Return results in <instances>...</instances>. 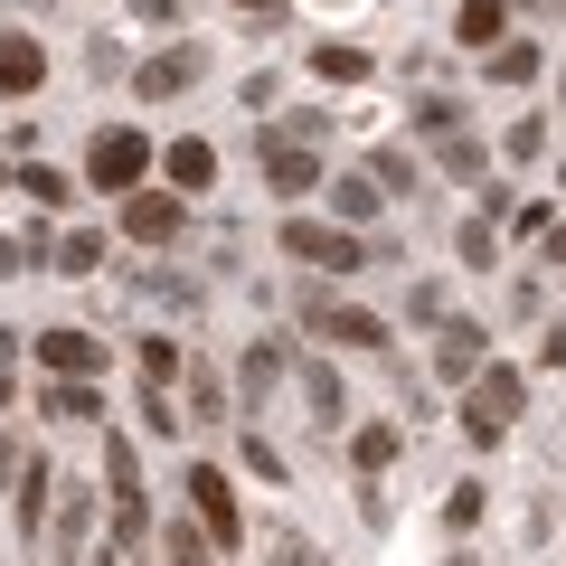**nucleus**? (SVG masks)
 Wrapping results in <instances>:
<instances>
[{
	"label": "nucleus",
	"mask_w": 566,
	"mask_h": 566,
	"mask_svg": "<svg viewBox=\"0 0 566 566\" xmlns=\"http://www.w3.org/2000/svg\"><path fill=\"white\" fill-rule=\"evenodd\" d=\"M312 76H331V85H368V48H340V39H312Z\"/></svg>",
	"instance_id": "6ab92c4d"
},
{
	"label": "nucleus",
	"mask_w": 566,
	"mask_h": 566,
	"mask_svg": "<svg viewBox=\"0 0 566 566\" xmlns=\"http://www.w3.org/2000/svg\"><path fill=\"white\" fill-rule=\"evenodd\" d=\"M142 180H151V142H142L133 123H104V133L85 142V189H123V199H133Z\"/></svg>",
	"instance_id": "7ed1b4c3"
},
{
	"label": "nucleus",
	"mask_w": 566,
	"mask_h": 566,
	"mask_svg": "<svg viewBox=\"0 0 566 566\" xmlns=\"http://www.w3.org/2000/svg\"><path fill=\"white\" fill-rule=\"evenodd\" d=\"M142 378H151V387L180 378V340H142Z\"/></svg>",
	"instance_id": "473e14b6"
},
{
	"label": "nucleus",
	"mask_w": 566,
	"mask_h": 566,
	"mask_svg": "<svg viewBox=\"0 0 566 566\" xmlns=\"http://www.w3.org/2000/svg\"><path fill=\"white\" fill-rule=\"evenodd\" d=\"M264 566H322V547H312L303 528H274V538H264Z\"/></svg>",
	"instance_id": "7c9ffc66"
},
{
	"label": "nucleus",
	"mask_w": 566,
	"mask_h": 566,
	"mask_svg": "<svg viewBox=\"0 0 566 566\" xmlns=\"http://www.w3.org/2000/svg\"><path fill=\"white\" fill-rule=\"evenodd\" d=\"M416 133L453 142V133H463V104H453V95H424V104H416Z\"/></svg>",
	"instance_id": "c85d7f7f"
},
{
	"label": "nucleus",
	"mask_w": 566,
	"mask_h": 566,
	"mask_svg": "<svg viewBox=\"0 0 566 566\" xmlns=\"http://www.w3.org/2000/svg\"><path fill=\"white\" fill-rule=\"evenodd\" d=\"M264 133H283V142H312V151H322V142H331V114H322V104H303V114L264 123Z\"/></svg>",
	"instance_id": "c756f323"
},
{
	"label": "nucleus",
	"mask_w": 566,
	"mask_h": 566,
	"mask_svg": "<svg viewBox=\"0 0 566 566\" xmlns=\"http://www.w3.org/2000/svg\"><path fill=\"white\" fill-rule=\"evenodd\" d=\"M161 180L180 189V199H199V189H218V151H208L199 133H180V142L161 151Z\"/></svg>",
	"instance_id": "9b49d317"
},
{
	"label": "nucleus",
	"mask_w": 566,
	"mask_h": 566,
	"mask_svg": "<svg viewBox=\"0 0 566 566\" xmlns=\"http://www.w3.org/2000/svg\"><path fill=\"white\" fill-rule=\"evenodd\" d=\"M142 424H151V434H180L189 416H170V397H161V387H151V397H142Z\"/></svg>",
	"instance_id": "e433bc0d"
},
{
	"label": "nucleus",
	"mask_w": 566,
	"mask_h": 566,
	"mask_svg": "<svg viewBox=\"0 0 566 566\" xmlns=\"http://www.w3.org/2000/svg\"><path fill=\"white\" fill-rule=\"evenodd\" d=\"M180 491H189V510H199V528H208V538H218V557H227V547L245 538V510H237V482H227L218 463H189V472H180Z\"/></svg>",
	"instance_id": "39448f33"
},
{
	"label": "nucleus",
	"mask_w": 566,
	"mask_h": 566,
	"mask_svg": "<svg viewBox=\"0 0 566 566\" xmlns=\"http://www.w3.org/2000/svg\"><path fill=\"white\" fill-rule=\"evenodd\" d=\"M368 180H378V189H406V199H416V189H424V161H416V151H397V142H387L378 161H368Z\"/></svg>",
	"instance_id": "5701e85b"
},
{
	"label": "nucleus",
	"mask_w": 566,
	"mask_h": 566,
	"mask_svg": "<svg viewBox=\"0 0 566 566\" xmlns=\"http://www.w3.org/2000/svg\"><path fill=\"white\" fill-rule=\"evenodd\" d=\"M237 453H245V472H255V482H283V453H274V444H264V434H245V444H237Z\"/></svg>",
	"instance_id": "f704fd0d"
},
{
	"label": "nucleus",
	"mask_w": 566,
	"mask_h": 566,
	"mask_svg": "<svg viewBox=\"0 0 566 566\" xmlns=\"http://www.w3.org/2000/svg\"><path fill=\"white\" fill-rule=\"evenodd\" d=\"M189 424H227V378L208 359H189Z\"/></svg>",
	"instance_id": "aec40b11"
},
{
	"label": "nucleus",
	"mask_w": 566,
	"mask_h": 566,
	"mask_svg": "<svg viewBox=\"0 0 566 566\" xmlns=\"http://www.w3.org/2000/svg\"><path fill=\"white\" fill-rule=\"evenodd\" d=\"M557 10H566V0H557Z\"/></svg>",
	"instance_id": "c03bdc74"
},
{
	"label": "nucleus",
	"mask_w": 566,
	"mask_h": 566,
	"mask_svg": "<svg viewBox=\"0 0 566 566\" xmlns=\"http://www.w3.org/2000/svg\"><path fill=\"white\" fill-rule=\"evenodd\" d=\"M482 66H491V85H538V76H547V57H538L528 39H501Z\"/></svg>",
	"instance_id": "f3484780"
},
{
	"label": "nucleus",
	"mask_w": 566,
	"mask_h": 566,
	"mask_svg": "<svg viewBox=\"0 0 566 566\" xmlns=\"http://www.w3.org/2000/svg\"><path fill=\"white\" fill-rule=\"evenodd\" d=\"M520 406H528V368H510V359H491L482 378L463 387V434H472V444H501L510 424H520Z\"/></svg>",
	"instance_id": "f257e3e1"
},
{
	"label": "nucleus",
	"mask_w": 566,
	"mask_h": 566,
	"mask_svg": "<svg viewBox=\"0 0 566 566\" xmlns=\"http://www.w3.org/2000/svg\"><path fill=\"white\" fill-rule=\"evenodd\" d=\"M434 170H453V180H491V151L472 133H453V142H434Z\"/></svg>",
	"instance_id": "4be33fe9"
},
{
	"label": "nucleus",
	"mask_w": 566,
	"mask_h": 566,
	"mask_svg": "<svg viewBox=\"0 0 566 566\" xmlns=\"http://www.w3.org/2000/svg\"><path fill=\"white\" fill-rule=\"evenodd\" d=\"M303 397H312V416H322L331 434L349 424V387H340V368H331V359H303Z\"/></svg>",
	"instance_id": "dca6fc26"
},
{
	"label": "nucleus",
	"mask_w": 566,
	"mask_h": 566,
	"mask_svg": "<svg viewBox=\"0 0 566 566\" xmlns=\"http://www.w3.org/2000/svg\"><path fill=\"white\" fill-rule=\"evenodd\" d=\"M547 264H566V218H557V227H547Z\"/></svg>",
	"instance_id": "79ce46f5"
},
{
	"label": "nucleus",
	"mask_w": 566,
	"mask_h": 566,
	"mask_svg": "<svg viewBox=\"0 0 566 566\" xmlns=\"http://www.w3.org/2000/svg\"><path fill=\"white\" fill-rule=\"evenodd\" d=\"M482 340H491L482 322H444V331H434V368L472 387V378H482Z\"/></svg>",
	"instance_id": "f8f14e48"
},
{
	"label": "nucleus",
	"mask_w": 566,
	"mask_h": 566,
	"mask_svg": "<svg viewBox=\"0 0 566 566\" xmlns=\"http://www.w3.org/2000/svg\"><path fill=\"white\" fill-rule=\"evenodd\" d=\"M180 218H189L180 189H133V199H123V237H133V245H170Z\"/></svg>",
	"instance_id": "6e6552de"
},
{
	"label": "nucleus",
	"mask_w": 566,
	"mask_h": 566,
	"mask_svg": "<svg viewBox=\"0 0 566 566\" xmlns=\"http://www.w3.org/2000/svg\"><path fill=\"white\" fill-rule=\"evenodd\" d=\"M406 453V424H359V434H349V463L359 472H387Z\"/></svg>",
	"instance_id": "a211bd4d"
},
{
	"label": "nucleus",
	"mask_w": 566,
	"mask_h": 566,
	"mask_svg": "<svg viewBox=\"0 0 566 566\" xmlns=\"http://www.w3.org/2000/svg\"><path fill=\"white\" fill-rule=\"evenodd\" d=\"M453 39H463V48H482V57H491V48L510 39V0H463V10H453Z\"/></svg>",
	"instance_id": "2eb2a0df"
},
{
	"label": "nucleus",
	"mask_w": 566,
	"mask_h": 566,
	"mask_svg": "<svg viewBox=\"0 0 566 566\" xmlns=\"http://www.w3.org/2000/svg\"><path fill=\"white\" fill-rule=\"evenodd\" d=\"M76 538H85V491H66V510H57V557H76Z\"/></svg>",
	"instance_id": "c9c22d12"
},
{
	"label": "nucleus",
	"mask_w": 566,
	"mask_h": 566,
	"mask_svg": "<svg viewBox=\"0 0 566 566\" xmlns=\"http://www.w3.org/2000/svg\"><path fill=\"white\" fill-rule=\"evenodd\" d=\"M48 85V48L29 29H0V95H39Z\"/></svg>",
	"instance_id": "9d476101"
},
{
	"label": "nucleus",
	"mask_w": 566,
	"mask_h": 566,
	"mask_svg": "<svg viewBox=\"0 0 566 566\" xmlns=\"http://www.w3.org/2000/svg\"><path fill=\"white\" fill-rule=\"evenodd\" d=\"M133 20L142 29H170V20H180V0H133Z\"/></svg>",
	"instance_id": "ea45409f"
},
{
	"label": "nucleus",
	"mask_w": 566,
	"mask_h": 566,
	"mask_svg": "<svg viewBox=\"0 0 566 566\" xmlns=\"http://www.w3.org/2000/svg\"><path fill=\"white\" fill-rule=\"evenodd\" d=\"M39 416H48V424H95L104 397H95L85 378H48V387H39Z\"/></svg>",
	"instance_id": "4468645a"
},
{
	"label": "nucleus",
	"mask_w": 566,
	"mask_h": 566,
	"mask_svg": "<svg viewBox=\"0 0 566 566\" xmlns=\"http://www.w3.org/2000/svg\"><path fill=\"white\" fill-rule=\"evenodd\" d=\"M322 199H331V218H340V227H359V237H368V218H378L387 189H378V180H359V170H340V180H322Z\"/></svg>",
	"instance_id": "ddd939ff"
},
{
	"label": "nucleus",
	"mask_w": 566,
	"mask_h": 566,
	"mask_svg": "<svg viewBox=\"0 0 566 566\" xmlns=\"http://www.w3.org/2000/svg\"><path fill=\"white\" fill-rule=\"evenodd\" d=\"M510 227H520V237H538V245H547V227H557V208H547V199H528V208H520V218H510Z\"/></svg>",
	"instance_id": "4c0bfd02"
},
{
	"label": "nucleus",
	"mask_w": 566,
	"mask_h": 566,
	"mask_svg": "<svg viewBox=\"0 0 566 566\" xmlns=\"http://www.w3.org/2000/svg\"><path fill=\"white\" fill-rule=\"evenodd\" d=\"M237 10H274V0H237Z\"/></svg>",
	"instance_id": "37998d69"
},
{
	"label": "nucleus",
	"mask_w": 566,
	"mask_h": 566,
	"mask_svg": "<svg viewBox=\"0 0 566 566\" xmlns=\"http://www.w3.org/2000/svg\"><path fill=\"white\" fill-rule=\"evenodd\" d=\"M283 368H293V349H283V340H255V349H245V397H264Z\"/></svg>",
	"instance_id": "393cba45"
},
{
	"label": "nucleus",
	"mask_w": 566,
	"mask_h": 566,
	"mask_svg": "<svg viewBox=\"0 0 566 566\" xmlns=\"http://www.w3.org/2000/svg\"><path fill=\"white\" fill-rule=\"evenodd\" d=\"M444 528H482V482H453V501H444Z\"/></svg>",
	"instance_id": "72a5a7b5"
},
{
	"label": "nucleus",
	"mask_w": 566,
	"mask_h": 566,
	"mask_svg": "<svg viewBox=\"0 0 566 566\" xmlns=\"http://www.w3.org/2000/svg\"><path fill=\"white\" fill-rule=\"evenodd\" d=\"M283 255L293 264H322V274H359L368 264V237L340 218H283Z\"/></svg>",
	"instance_id": "f03ea898"
},
{
	"label": "nucleus",
	"mask_w": 566,
	"mask_h": 566,
	"mask_svg": "<svg viewBox=\"0 0 566 566\" xmlns=\"http://www.w3.org/2000/svg\"><path fill=\"white\" fill-rule=\"evenodd\" d=\"M303 331L331 340V349H387V322L359 312V303H340V293H303Z\"/></svg>",
	"instance_id": "20e7f679"
},
{
	"label": "nucleus",
	"mask_w": 566,
	"mask_h": 566,
	"mask_svg": "<svg viewBox=\"0 0 566 566\" xmlns=\"http://www.w3.org/2000/svg\"><path fill=\"white\" fill-rule=\"evenodd\" d=\"M557 189H566V180H557Z\"/></svg>",
	"instance_id": "a18cd8bd"
},
{
	"label": "nucleus",
	"mask_w": 566,
	"mask_h": 566,
	"mask_svg": "<svg viewBox=\"0 0 566 566\" xmlns=\"http://www.w3.org/2000/svg\"><path fill=\"white\" fill-rule=\"evenodd\" d=\"M29 349H39L48 378H95V368H104V340H85V331H39Z\"/></svg>",
	"instance_id": "1a4fd4ad"
},
{
	"label": "nucleus",
	"mask_w": 566,
	"mask_h": 566,
	"mask_svg": "<svg viewBox=\"0 0 566 566\" xmlns=\"http://www.w3.org/2000/svg\"><path fill=\"white\" fill-rule=\"evenodd\" d=\"M538 368H566V322H557V331L538 340Z\"/></svg>",
	"instance_id": "a19ab883"
},
{
	"label": "nucleus",
	"mask_w": 566,
	"mask_h": 566,
	"mask_svg": "<svg viewBox=\"0 0 566 566\" xmlns=\"http://www.w3.org/2000/svg\"><path fill=\"white\" fill-rule=\"evenodd\" d=\"M29 264H39V255H29V237H0V283H10V274H29Z\"/></svg>",
	"instance_id": "58836bf2"
},
{
	"label": "nucleus",
	"mask_w": 566,
	"mask_h": 566,
	"mask_svg": "<svg viewBox=\"0 0 566 566\" xmlns=\"http://www.w3.org/2000/svg\"><path fill=\"white\" fill-rule=\"evenodd\" d=\"M20 189H29L39 208H66V199H76V180H66V170H48V161H29V170H20Z\"/></svg>",
	"instance_id": "cd10ccee"
},
{
	"label": "nucleus",
	"mask_w": 566,
	"mask_h": 566,
	"mask_svg": "<svg viewBox=\"0 0 566 566\" xmlns=\"http://www.w3.org/2000/svg\"><path fill=\"white\" fill-rule=\"evenodd\" d=\"M453 255L463 264H501V218H463L453 227Z\"/></svg>",
	"instance_id": "b1692460"
},
{
	"label": "nucleus",
	"mask_w": 566,
	"mask_h": 566,
	"mask_svg": "<svg viewBox=\"0 0 566 566\" xmlns=\"http://www.w3.org/2000/svg\"><path fill=\"white\" fill-rule=\"evenodd\" d=\"M501 151H510V161H538V151H547V123H538V114H520V123H510V142H501Z\"/></svg>",
	"instance_id": "2f4dec72"
},
{
	"label": "nucleus",
	"mask_w": 566,
	"mask_h": 566,
	"mask_svg": "<svg viewBox=\"0 0 566 566\" xmlns=\"http://www.w3.org/2000/svg\"><path fill=\"white\" fill-rule=\"evenodd\" d=\"M95 264H104V237L76 227V237H57V264H48V274H95Z\"/></svg>",
	"instance_id": "a878e982"
},
{
	"label": "nucleus",
	"mask_w": 566,
	"mask_h": 566,
	"mask_svg": "<svg viewBox=\"0 0 566 566\" xmlns=\"http://www.w3.org/2000/svg\"><path fill=\"white\" fill-rule=\"evenodd\" d=\"M133 482H142V453L123 444V434H104V491H114V501H123V491H133Z\"/></svg>",
	"instance_id": "bb28decb"
},
{
	"label": "nucleus",
	"mask_w": 566,
	"mask_h": 566,
	"mask_svg": "<svg viewBox=\"0 0 566 566\" xmlns=\"http://www.w3.org/2000/svg\"><path fill=\"white\" fill-rule=\"evenodd\" d=\"M199 76H208V48H199V39H180V48H161V57H142V66H133V85H142V95H151V104L189 95V85H199Z\"/></svg>",
	"instance_id": "0eeeda50"
},
{
	"label": "nucleus",
	"mask_w": 566,
	"mask_h": 566,
	"mask_svg": "<svg viewBox=\"0 0 566 566\" xmlns=\"http://www.w3.org/2000/svg\"><path fill=\"white\" fill-rule=\"evenodd\" d=\"M255 161H264V189H274V199H312V189L331 180L322 151H312V142H283V133H255Z\"/></svg>",
	"instance_id": "423d86ee"
},
{
	"label": "nucleus",
	"mask_w": 566,
	"mask_h": 566,
	"mask_svg": "<svg viewBox=\"0 0 566 566\" xmlns=\"http://www.w3.org/2000/svg\"><path fill=\"white\" fill-rule=\"evenodd\" d=\"M161 566H218V538L189 528V520H170V528H161Z\"/></svg>",
	"instance_id": "412c9836"
}]
</instances>
